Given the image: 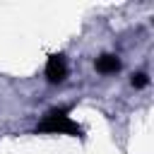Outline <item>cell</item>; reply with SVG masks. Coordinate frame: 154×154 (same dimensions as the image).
<instances>
[{"label": "cell", "mask_w": 154, "mask_h": 154, "mask_svg": "<svg viewBox=\"0 0 154 154\" xmlns=\"http://www.w3.org/2000/svg\"><path fill=\"white\" fill-rule=\"evenodd\" d=\"M36 132H51V135H72L82 137V128L67 116L65 108H53L43 116V120L36 125Z\"/></svg>", "instance_id": "1"}, {"label": "cell", "mask_w": 154, "mask_h": 154, "mask_svg": "<svg viewBox=\"0 0 154 154\" xmlns=\"http://www.w3.org/2000/svg\"><path fill=\"white\" fill-rule=\"evenodd\" d=\"M65 77H67V63H65V58L60 53L48 55V60H46V79L51 84H60Z\"/></svg>", "instance_id": "2"}, {"label": "cell", "mask_w": 154, "mask_h": 154, "mask_svg": "<svg viewBox=\"0 0 154 154\" xmlns=\"http://www.w3.org/2000/svg\"><path fill=\"white\" fill-rule=\"evenodd\" d=\"M96 70L101 75H111V72H118L120 70V58L113 55V53H106L101 58H96Z\"/></svg>", "instance_id": "3"}, {"label": "cell", "mask_w": 154, "mask_h": 154, "mask_svg": "<svg viewBox=\"0 0 154 154\" xmlns=\"http://www.w3.org/2000/svg\"><path fill=\"white\" fill-rule=\"evenodd\" d=\"M130 84H132L135 89H142V87H147V84H149V77H147L144 72H137V75H132Z\"/></svg>", "instance_id": "4"}]
</instances>
